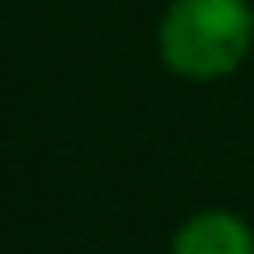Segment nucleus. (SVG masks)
Instances as JSON below:
<instances>
[{"label":"nucleus","mask_w":254,"mask_h":254,"mask_svg":"<svg viewBox=\"0 0 254 254\" xmlns=\"http://www.w3.org/2000/svg\"><path fill=\"white\" fill-rule=\"evenodd\" d=\"M155 52L165 71L179 80H226L254 52V5L250 0H170L155 28Z\"/></svg>","instance_id":"1"},{"label":"nucleus","mask_w":254,"mask_h":254,"mask_svg":"<svg viewBox=\"0 0 254 254\" xmlns=\"http://www.w3.org/2000/svg\"><path fill=\"white\" fill-rule=\"evenodd\" d=\"M170 254H254V226L226 207H207L179 221Z\"/></svg>","instance_id":"2"}]
</instances>
